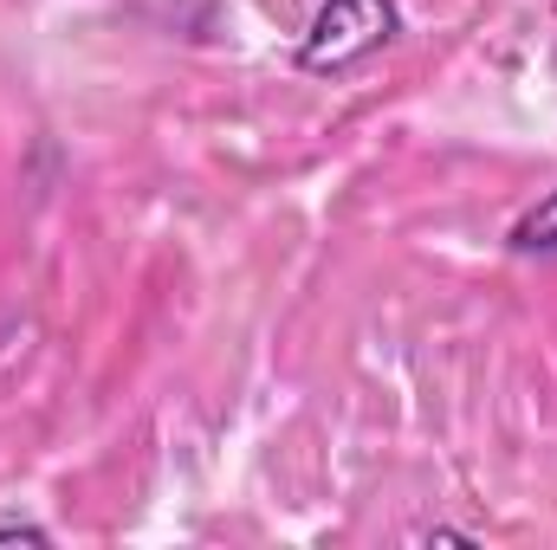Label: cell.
<instances>
[{
	"label": "cell",
	"instance_id": "3957f363",
	"mask_svg": "<svg viewBox=\"0 0 557 550\" xmlns=\"http://www.w3.org/2000/svg\"><path fill=\"white\" fill-rule=\"evenodd\" d=\"M0 545H33V550H52V532L33 525V518H0Z\"/></svg>",
	"mask_w": 557,
	"mask_h": 550
},
{
	"label": "cell",
	"instance_id": "6da1fadb",
	"mask_svg": "<svg viewBox=\"0 0 557 550\" xmlns=\"http://www.w3.org/2000/svg\"><path fill=\"white\" fill-rule=\"evenodd\" d=\"M403 39V7L396 0H324L298 39V72L337 78L363 59H376L383 46Z\"/></svg>",
	"mask_w": 557,
	"mask_h": 550
},
{
	"label": "cell",
	"instance_id": "277c9868",
	"mask_svg": "<svg viewBox=\"0 0 557 550\" xmlns=\"http://www.w3.org/2000/svg\"><path fill=\"white\" fill-rule=\"evenodd\" d=\"M421 545H480L473 532H454V525H434V532H421Z\"/></svg>",
	"mask_w": 557,
	"mask_h": 550
},
{
	"label": "cell",
	"instance_id": "7a4b0ae2",
	"mask_svg": "<svg viewBox=\"0 0 557 550\" xmlns=\"http://www.w3.org/2000/svg\"><path fill=\"white\" fill-rule=\"evenodd\" d=\"M506 247H512V253H525V260H557V188H545V195H539V208H525V214L512 221Z\"/></svg>",
	"mask_w": 557,
	"mask_h": 550
}]
</instances>
